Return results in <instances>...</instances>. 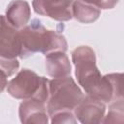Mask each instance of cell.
<instances>
[{
  "mask_svg": "<svg viewBox=\"0 0 124 124\" xmlns=\"http://www.w3.org/2000/svg\"><path fill=\"white\" fill-rule=\"evenodd\" d=\"M72 61L78 82L86 95L105 104L123 99V75L117 73L102 76L96 65L95 52L90 46H80L75 48L72 52Z\"/></svg>",
  "mask_w": 124,
  "mask_h": 124,
  "instance_id": "cell-1",
  "label": "cell"
},
{
  "mask_svg": "<svg viewBox=\"0 0 124 124\" xmlns=\"http://www.w3.org/2000/svg\"><path fill=\"white\" fill-rule=\"evenodd\" d=\"M20 53L19 58L24 59L36 52L46 55L53 51L66 52L68 44L65 37L53 30L46 29L40 20L33 19L28 25L19 30Z\"/></svg>",
  "mask_w": 124,
  "mask_h": 124,
  "instance_id": "cell-2",
  "label": "cell"
},
{
  "mask_svg": "<svg viewBox=\"0 0 124 124\" xmlns=\"http://www.w3.org/2000/svg\"><path fill=\"white\" fill-rule=\"evenodd\" d=\"M83 97L84 95L81 89L71 76L49 80L48 99L46 101L48 116L57 111H73Z\"/></svg>",
  "mask_w": 124,
  "mask_h": 124,
  "instance_id": "cell-3",
  "label": "cell"
},
{
  "mask_svg": "<svg viewBox=\"0 0 124 124\" xmlns=\"http://www.w3.org/2000/svg\"><path fill=\"white\" fill-rule=\"evenodd\" d=\"M48 84V78L40 77L29 69H22L14 78L8 81L7 92L16 99H35L46 104Z\"/></svg>",
  "mask_w": 124,
  "mask_h": 124,
  "instance_id": "cell-4",
  "label": "cell"
},
{
  "mask_svg": "<svg viewBox=\"0 0 124 124\" xmlns=\"http://www.w3.org/2000/svg\"><path fill=\"white\" fill-rule=\"evenodd\" d=\"M73 2L74 0H33L32 6L38 15L57 21H68L73 17Z\"/></svg>",
  "mask_w": 124,
  "mask_h": 124,
  "instance_id": "cell-5",
  "label": "cell"
},
{
  "mask_svg": "<svg viewBox=\"0 0 124 124\" xmlns=\"http://www.w3.org/2000/svg\"><path fill=\"white\" fill-rule=\"evenodd\" d=\"M19 53V30L11 25L4 16H0V57L15 59Z\"/></svg>",
  "mask_w": 124,
  "mask_h": 124,
  "instance_id": "cell-6",
  "label": "cell"
},
{
  "mask_svg": "<svg viewBox=\"0 0 124 124\" xmlns=\"http://www.w3.org/2000/svg\"><path fill=\"white\" fill-rule=\"evenodd\" d=\"M105 112V103L88 95L84 96L74 108L75 117H77V119L83 124L102 123Z\"/></svg>",
  "mask_w": 124,
  "mask_h": 124,
  "instance_id": "cell-7",
  "label": "cell"
},
{
  "mask_svg": "<svg viewBox=\"0 0 124 124\" xmlns=\"http://www.w3.org/2000/svg\"><path fill=\"white\" fill-rule=\"evenodd\" d=\"M18 115L21 123H48L46 104L35 99L23 100L19 105Z\"/></svg>",
  "mask_w": 124,
  "mask_h": 124,
  "instance_id": "cell-8",
  "label": "cell"
},
{
  "mask_svg": "<svg viewBox=\"0 0 124 124\" xmlns=\"http://www.w3.org/2000/svg\"><path fill=\"white\" fill-rule=\"evenodd\" d=\"M30 16V6L24 0H13L7 6L5 17L9 23L16 29H21L27 25Z\"/></svg>",
  "mask_w": 124,
  "mask_h": 124,
  "instance_id": "cell-9",
  "label": "cell"
},
{
  "mask_svg": "<svg viewBox=\"0 0 124 124\" xmlns=\"http://www.w3.org/2000/svg\"><path fill=\"white\" fill-rule=\"evenodd\" d=\"M46 56V70L49 77L64 78L71 75L72 66L70 60L65 52L63 51H53Z\"/></svg>",
  "mask_w": 124,
  "mask_h": 124,
  "instance_id": "cell-10",
  "label": "cell"
},
{
  "mask_svg": "<svg viewBox=\"0 0 124 124\" xmlns=\"http://www.w3.org/2000/svg\"><path fill=\"white\" fill-rule=\"evenodd\" d=\"M72 14L73 17L81 23H92L99 18L101 10L81 0H74Z\"/></svg>",
  "mask_w": 124,
  "mask_h": 124,
  "instance_id": "cell-11",
  "label": "cell"
},
{
  "mask_svg": "<svg viewBox=\"0 0 124 124\" xmlns=\"http://www.w3.org/2000/svg\"><path fill=\"white\" fill-rule=\"evenodd\" d=\"M123 122V99L110 103L109 110L107 116H104L102 123H117Z\"/></svg>",
  "mask_w": 124,
  "mask_h": 124,
  "instance_id": "cell-12",
  "label": "cell"
},
{
  "mask_svg": "<svg viewBox=\"0 0 124 124\" xmlns=\"http://www.w3.org/2000/svg\"><path fill=\"white\" fill-rule=\"evenodd\" d=\"M50 122L52 124L56 123H65V124H76L77 119L75 118V115L73 114V111L70 110H62L57 111L50 115Z\"/></svg>",
  "mask_w": 124,
  "mask_h": 124,
  "instance_id": "cell-13",
  "label": "cell"
},
{
  "mask_svg": "<svg viewBox=\"0 0 124 124\" xmlns=\"http://www.w3.org/2000/svg\"><path fill=\"white\" fill-rule=\"evenodd\" d=\"M19 68V62L17 58L7 59L0 57V69H2L8 77L13 76Z\"/></svg>",
  "mask_w": 124,
  "mask_h": 124,
  "instance_id": "cell-14",
  "label": "cell"
},
{
  "mask_svg": "<svg viewBox=\"0 0 124 124\" xmlns=\"http://www.w3.org/2000/svg\"><path fill=\"white\" fill-rule=\"evenodd\" d=\"M81 1L88 3V4H91L100 10L101 9H103V10L112 9L119 2V0H81Z\"/></svg>",
  "mask_w": 124,
  "mask_h": 124,
  "instance_id": "cell-15",
  "label": "cell"
},
{
  "mask_svg": "<svg viewBox=\"0 0 124 124\" xmlns=\"http://www.w3.org/2000/svg\"><path fill=\"white\" fill-rule=\"evenodd\" d=\"M8 76L6 75V73L0 69V93H2L4 91V89L7 87L8 84Z\"/></svg>",
  "mask_w": 124,
  "mask_h": 124,
  "instance_id": "cell-16",
  "label": "cell"
}]
</instances>
